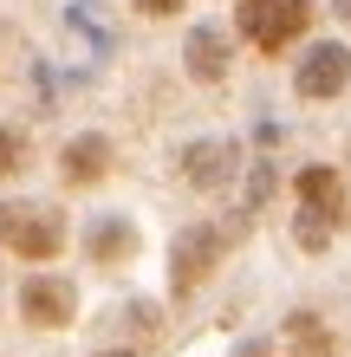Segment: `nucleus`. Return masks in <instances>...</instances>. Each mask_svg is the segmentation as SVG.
Returning <instances> with one entry per match:
<instances>
[{"label": "nucleus", "instance_id": "20e7f679", "mask_svg": "<svg viewBox=\"0 0 351 357\" xmlns=\"http://www.w3.org/2000/svg\"><path fill=\"white\" fill-rule=\"evenodd\" d=\"M351 85V46H338V39H325V46H313L299 59V72H293V91L306 104H325V98H338Z\"/></svg>", "mask_w": 351, "mask_h": 357}, {"label": "nucleus", "instance_id": "6e6552de", "mask_svg": "<svg viewBox=\"0 0 351 357\" xmlns=\"http://www.w3.org/2000/svg\"><path fill=\"white\" fill-rule=\"evenodd\" d=\"M182 72H189L195 85H221V78H228V33L221 26H195L189 46H182Z\"/></svg>", "mask_w": 351, "mask_h": 357}, {"label": "nucleus", "instance_id": "7ed1b4c3", "mask_svg": "<svg viewBox=\"0 0 351 357\" xmlns=\"http://www.w3.org/2000/svg\"><path fill=\"white\" fill-rule=\"evenodd\" d=\"M215 266H221V227L195 221L189 234L176 241V254H170V299H189V292L209 280Z\"/></svg>", "mask_w": 351, "mask_h": 357}, {"label": "nucleus", "instance_id": "f03ea898", "mask_svg": "<svg viewBox=\"0 0 351 357\" xmlns=\"http://www.w3.org/2000/svg\"><path fill=\"white\" fill-rule=\"evenodd\" d=\"M234 26L254 52H286L293 39H306L313 26V0H234Z\"/></svg>", "mask_w": 351, "mask_h": 357}, {"label": "nucleus", "instance_id": "2eb2a0df", "mask_svg": "<svg viewBox=\"0 0 351 357\" xmlns=\"http://www.w3.org/2000/svg\"><path fill=\"white\" fill-rule=\"evenodd\" d=\"M98 357H130V351H98Z\"/></svg>", "mask_w": 351, "mask_h": 357}, {"label": "nucleus", "instance_id": "9b49d317", "mask_svg": "<svg viewBox=\"0 0 351 357\" xmlns=\"http://www.w3.org/2000/svg\"><path fill=\"white\" fill-rule=\"evenodd\" d=\"M130 254H137V227H130V221H98L91 260H98V266H117V260H130Z\"/></svg>", "mask_w": 351, "mask_h": 357}, {"label": "nucleus", "instance_id": "1a4fd4ad", "mask_svg": "<svg viewBox=\"0 0 351 357\" xmlns=\"http://www.w3.org/2000/svg\"><path fill=\"white\" fill-rule=\"evenodd\" d=\"M234 169H241V150L228 137H209V143H195V150L182 156V176H189L195 188H221Z\"/></svg>", "mask_w": 351, "mask_h": 357}, {"label": "nucleus", "instance_id": "4468645a", "mask_svg": "<svg viewBox=\"0 0 351 357\" xmlns=\"http://www.w3.org/2000/svg\"><path fill=\"white\" fill-rule=\"evenodd\" d=\"M332 13H338V20H345V26H351V0H332Z\"/></svg>", "mask_w": 351, "mask_h": 357}, {"label": "nucleus", "instance_id": "9d476101", "mask_svg": "<svg viewBox=\"0 0 351 357\" xmlns=\"http://www.w3.org/2000/svg\"><path fill=\"white\" fill-rule=\"evenodd\" d=\"M286 344H293V357H338V338L313 312H293V319H286Z\"/></svg>", "mask_w": 351, "mask_h": 357}, {"label": "nucleus", "instance_id": "39448f33", "mask_svg": "<svg viewBox=\"0 0 351 357\" xmlns=\"http://www.w3.org/2000/svg\"><path fill=\"white\" fill-rule=\"evenodd\" d=\"M0 241L13 247V260H59L66 227H59L52 215H7L0 221Z\"/></svg>", "mask_w": 351, "mask_h": 357}, {"label": "nucleus", "instance_id": "f8f14e48", "mask_svg": "<svg viewBox=\"0 0 351 357\" xmlns=\"http://www.w3.org/2000/svg\"><path fill=\"white\" fill-rule=\"evenodd\" d=\"M27 169V130H13V123H0V182Z\"/></svg>", "mask_w": 351, "mask_h": 357}, {"label": "nucleus", "instance_id": "0eeeda50", "mask_svg": "<svg viewBox=\"0 0 351 357\" xmlns=\"http://www.w3.org/2000/svg\"><path fill=\"white\" fill-rule=\"evenodd\" d=\"M59 176H66V188H91V182H105L111 176V137H72L66 143V156H59Z\"/></svg>", "mask_w": 351, "mask_h": 357}, {"label": "nucleus", "instance_id": "ddd939ff", "mask_svg": "<svg viewBox=\"0 0 351 357\" xmlns=\"http://www.w3.org/2000/svg\"><path fill=\"white\" fill-rule=\"evenodd\" d=\"M182 7H189V0H137L143 20H170V13H182Z\"/></svg>", "mask_w": 351, "mask_h": 357}, {"label": "nucleus", "instance_id": "423d86ee", "mask_svg": "<svg viewBox=\"0 0 351 357\" xmlns=\"http://www.w3.org/2000/svg\"><path fill=\"white\" fill-rule=\"evenodd\" d=\"M20 312H27V325H39V331H59V325H72V312H78V299H72V286L66 280H27L20 286Z\"/></svg>", "mask_w": 351, "mask_h": 357}, {"label": "nucleus", "instance_id": "f257e3e1", "mask_svg": "<svg viewBox=\"0 0 351 357\" xmlns=\"http://www.w3.org/2000/svg\"><path fill=\"white\" fill-rule=\"evenodd\" d=\"M293 195H299V247L306 254H319V247H332V234L351 221V195H345V176L313 162V169L293 176Z\"/></svg>", "mask_w": 351, "mask_h": 357}]
</instances>
